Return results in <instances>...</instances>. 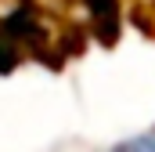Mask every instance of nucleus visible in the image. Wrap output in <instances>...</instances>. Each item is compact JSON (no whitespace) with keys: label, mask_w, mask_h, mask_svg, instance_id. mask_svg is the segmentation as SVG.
I'll return each instance as SVG.
<instances>
[{"label":"nucleus","mask_w":155,"mask_h":152,"mask_svg":"<svg viewBox=\"0 0 155 152\" xmlns=\"http://www.w3.org/2000/svg\"><path fill=\"white\" fill-rule=\"evenodd\" d=\"M105 152H155V130H141V134L119 138L116 145H108Z\"/></svg>","instance_id":"1"}]
</instances>
